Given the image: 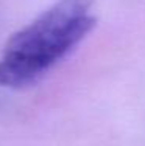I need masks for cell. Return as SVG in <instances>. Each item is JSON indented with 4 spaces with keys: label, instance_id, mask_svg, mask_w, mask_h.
<instances>
[{
    "label": "cell",
    "instance_id": "1",
    "mask_svg": "<svg viewBox=\"0 0 145 146\" xmlns=\"http://www.w3.org/2000/svg\"><path fill=\"white\" fill-rule=\"evenodd\" d=\"M94 0H58L16 31L0 56V86L23 89L39 82L97 25Z\"/></svg>",
    "mask_w": 145,
    "mask_h": 146
}]
</instances>
